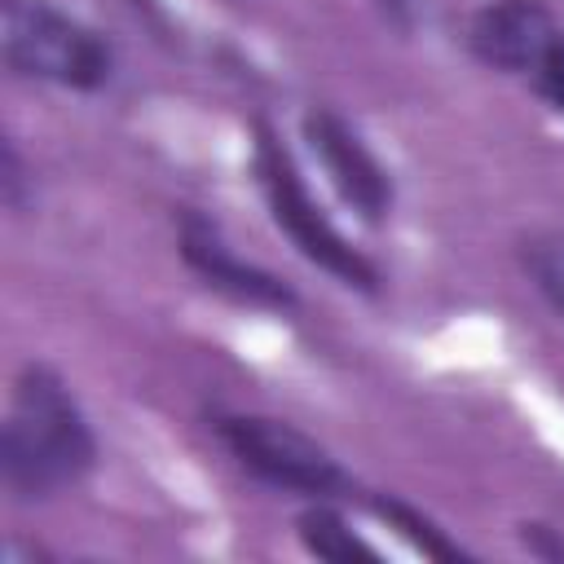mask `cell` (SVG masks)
I'll list each match as a JSON object with an SVG mask.
<instances>
[{
	"instance_id": "6da1fadb",
	"label": "cell",
	"mask_w": 564,
	"mask_h": 564,
	"mask_svg": "<svg viewBox=\"0 0 564 564\" xmlns=\"http://www.w3.org/2000/svg\"><path fill=\"white\" fill-rule=\"evenodd\" d=\"M97 432L48 361H22L9 383V405L0 423V485L18 507L48 502L79 489L97 471Z\"/></svg>"
},
{
	"instance_id": "7a4b0ae2",
	"label": "cell",
	"mask_w": 564,
	"mask_h": 564,
	"mask_svg": "<svg viewBox=\"0 0 564 564\" xmlns=\"http://www.w3.org/2000/svg\"><path fill=\"white\" fill-rule=\"evenodd\" d=\"M251 176L260 185V198L269 207V220L291 238V247L330 273L339 286L357 295H379L383 291V269L326 216V207L313 198L291 145L269 119H251Z\"/></svg>"
},
{
	"instance_id": "3957f363",
	"label": "cell",
	"mask_w": 564,
	"mask_h": 564,
	"mask_svg": "<svg viewBox=\"0 0 564 564\" xmlns=\"http://www.w3.org/2000/svg\"><path fill=\"white\" fill-rule=\"evenodd\" d=\"M207 432L220 449L264 489L304 498V502H361L352 471L304 427L256 414V410H207Z\"/></svg>"
},
{
	"instance_id": "277c9868",
	"label": "cell",
	"mask_w": 564,
	"mask_h": 564,
	"mask_svg": "<svg viewBox=\"0 0 564 564\" xmlns=\"http://www.w3.org/2000/svg\"><path fill=\"white\" fill-rule=\"evenodd\" d=\"M0 57L18 79L66 93H106L119 75L110 35L53 0H0Z\"/></svg>"
},
{
	"instance_id": "5b68a950",
	"label": "cell",
	"mask_w": 564,
	"mask_h": 564,
	"mask_svg": "<svg viewBox=\"0 0 564 564\" xmlns=\"http://www.w3.org/2000/svg\"><path fill=\"white\" fill-rule=\"evenodd\" d=\"M300 137L317 167L326 172L335 198L370 229H383L397 203V181L388 163L366 145V137L335 110V106H308L300 119Z\"/></svg>"
},
{
	"instance_id": "8992f818",
	"label": "cell",
	"mask_w": 564,
	"mask_h": 564,
	"mask_svg": "<svg viewBox=\"0 0 564 564\" xmlns=\"http://www.w3.org/2000/svg\"><path fill=\"white\" fill-rule=\"evenodd\" d=\"M176 251H181L185 269L207 291L225 295L229 304H242V308H256V313H282V317L300 308V291L282 273L238 256L225 242L220 225L198 207H181L176 212Z\"/></svg>"
},
{
	"instance_id": "52a82bcc",
	"label": "cell",
	"mask_w": 564,
	"mask_h": 564,
	"mask_svg": "<svg viewBox=\"0 0 564 564\" xmlns=\"http://www.w3.org/2000/svg\"><path fill=\"white\" fill-rule=\"evenodd\" d=\"M555 26L560 22L542 0H485L467 22V53L485 70L524 79Z\"/></svg>"
},
{
	"instance_id": "ba28073f",
	"label": "cell",
	"mask_w": 564,
	"mask_h": 564,
	"mask_svg": "<svg viewBox=\"0 0 564 564\" xmlns=\"http://www.w3.org/2000/svg\"><path fill=\"white\" fill-rule=\"evenodd\" d=\"M361 507L388 524L397 538H405L423 560H471V551L463 542H454L427 511H419L414 502H405L401 494H383V489H361Z\"/></svg>"
},
{
	"instance_id": "9c48e42d",
	"label": "cell",
	"mask_w": 564,
	"mask_h": 564,
	"mask_svg": "<svg viewBox=\"0 0 564 564\" xmlns=\"http://www.w3.org/2000/svg\"><path fill=\"white\" fill-rule=\"evenodd\" d=\"M295 538L308 555L317 560H330V564H352V560H383V551L375 542H366L348 516L339 511V502H308L300 516H295Z\"/></svg>"
},
{
	"instance_id": "30bf717a",
	"label": "cell",
	"mask_w": 564,
	"mask_h": 564,
	"mask_svg": "<svg viewBox=\"0 0 564 564\" xmlns=\"http://www.w3.org/2000/svg\"><path fill=\"white\" fill-rule=\"evenodd\" d=\"M516 256H520L524 278L533 282V291L564 322V229H538V234L520 238Z\"/></svg>"
},
{
	"instance_id": "8fae6325",
	"label": "cell",
	"mask_w": 564,
	"mask_h": 564,
	"mask_svg": "<svg viewBox=\"0 0 564 564\" xmlns=\"http://www.w3.org/2000/svg\"><path fill=\"white\" fill-rule=\"evenodd\" d=\"M520 84L564 119V26L551 31V40L542 44V53L533 57V66L524 70Z\"/></svg>"
},
{
	"instance_id": "7c38bea8",
	"label": "cell",
	"mask_w": 564,
	"mask_h": 564,
	"mask_svg": "<svg viewBox=\"0 0 564 564\" xmlns=\"http://www.w3.org/2000/svg\"><path fill=\"white\" fill-rule=\"evenodd\" d=\"M0 203L13 212V216H26L35 203H40V189H35V172L26 167L22 150L13 137L0 141Z\"/></svg>"
},
{
	"instance_id": "4fadbf2b",
	"label": "cell",
	"mask_w": 564,
	"mask_h": 564,
	"mask_svg": "<svg viewBox=\"0 0 564 564\" xmlns=\"http://www.w3.org/2000/svg\"><path fill=\"white\" fill-rule=\"evenodd\" d=\"M516 538H520V546H524L529 555L551 560V564H564V529H551V524H542V520H524V524L516 529Z\"/></svg>"
},
{
	"instance_id": "5bb4252c",
	"label": "cell",
	"mask_w": 564,
	"mask_h": 564,
	"mask_svg": "<svg viewBox=\"0 0 564 564\" xmlns=\"http://www.w3.org/2000/svg\"><path fill=\"white\" fill-rule=\"evenodd\" d=\"M375 13L397 31V35H410L419 26V0H370Z\"/></svg>"
},
{
	"instance_id": "9a60e30c",
	"label": "cell",
	"mask_w": 564,
	"mask_h": 564,
	"mask_svg": "<svg viewBox=\"0 0 564 564\" xmlns=\"http://www.w3.org/2000/svg\"><path fill=\"white\" fill-rule=\"evenodd\" d=\"M145 26H154L163 40H172V22H167V9H163V0H123Z\"/></svg>"
}]
</instances>
